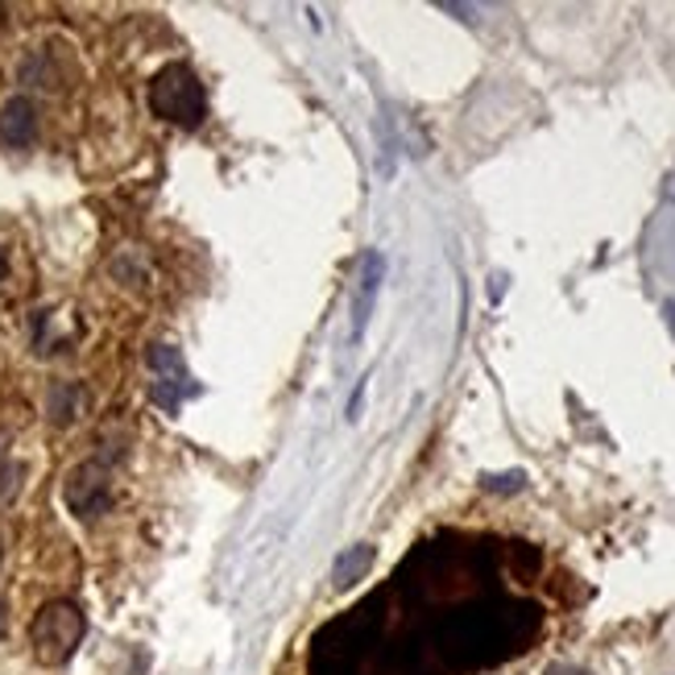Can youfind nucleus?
<instances>
[{
    "label": "nucleus",
    "instance_id": "f257e3e1",
    "mask_svg": "<svg viewBox=\"0 0 675 675\" xmlns=\"http://www.w3.org/2000/svg\"><path fill=\"white\" fill-rule=\"evenodd\" d=\"M150 108L153 117L170 120V125L195 129L207 113V92L195 79V71L183 67V63H170L150 79Z\"/></svg>",
    "mask_w": 675,
    "mask_h": 675
},
{
    "label": "nucleus",
    "instance_id": "f03ea898",
    "mask_svg": "<svg viewBox=\"0 0 675 675\" xmlns=\"http://www.w3.org/2000/svg\"><path fill=\"white\" fill-rule=\"evenodd\" d=\"M84 609L75 606V601H51V606L38 609L34 625H30V646H34V655L42 663H67L75 651H79V642H84Z\"/></svg>",
    "mask_w": 675,
    "mask_h": 675
},
{
    "label": "nucleus",
    "instance_id": "7ed1b4c3",
    "mask_svg": "<svg viewBox=\"0 0 675 675\" xmlns=\"http://www.w3.org/2000/svg\"><path fill=\"white\" fill-rule=\"evenodd\" d=\"M63 497H67L75 518H100L104 510L113 506V481H108L100 460H87L79 469H71Z\"/></svg>",
    "mask_w": 675,
    "mask_h": 675
},
{
    "label": "nucleus",
    "instance_id": "20e7f679",
    "mask_svg": "<svg viewBox=\"0 0 675 675\" xmlns=\"http://www.w3.org/2000/svg\"><path fill=\"white\" fill-rule=\"evenodd\" d=\"M150 369H153V403L167 406V410H179L186 394H195L191 386V373H186L183 356L179 349H170V344H153L150 349Z\"/></svg>",
    "mask_w": 675,
    "mask_h": 675
},
{
    "label": "nucleus",
    "instance_id": "39448f33",
    "mask_svg": "<svg viewBox=\"0 0 675 675\" xmlns=\"http://www.w3.org/2000/svg\"><path fill=\"white\" fill-rule=\"evenodd\" d=\"M38 137V108L30 96H13L0 108V141L4 146H30Z\"/></svg>",
    "mask_w": 675,
    "mask_h": 675
},
{
    "label": "nucleus",
    "instance_id": "423d86ee",
    "mask_svg": "<svg viewBox=\"0 0 675 675\" xmlns=\"http://www.w3.org/2000/svg\"><path fill=\"white\" fill-rule=\"evenodd\" d=\"M382 257L369 254L365 257V274H361V294H356V323H353V340H361L365 323H369V311H373V299H377V287H382Z\"/></svg>",
    "mask_w": 675,
    "mask_h": 675
},
{
    "label": "nucleus",
    "instance_id": "0eeeda50",
    "mask_svg": "<svg viewBox=\"0 0 675 675\" xmlns=\"http://www.w3.org/2000/svg\"><path fill=\"white\" fill-rule=\"evenodd\" d=\"M79 406H84V389L75 386V382H58V386L51 389V419L54 422L79 419Z\"/></svg>",
    "mask_w": 675,
    "mask_h": 675
},
{
    "label": "nucleus",
    "instance_id": "6e6552de",
    "mask_svg": "<svg viewBox=\"0 0 675 675\" xmlns=\"http://www.w3.org/2000/svg\"><path fill=\"white\" fill-rule=\"evenodd\" d=\"M369 564H373V547H356V551H349V556H340L336 572H332V580H336V589H349L353 580H361Z\"/></svg>",
    "mask_w": 675,
    "mask_h": 675
},
{
    "label": "nucleus",
    "instance_id": "1a4fd4ad",
    "mask_svg": "<svg viewBox=\"0 0 675 675\" xmlns=\"http://www.w3.org/2000/svg\"><path fill=\"white\" fill-rule=\"evenodd\" d=\"M9 634V613H4V606H0V639Z\"/></svg>",
    "mask_w": 675,
    "mask_h": 675
},
{
    "label": "nucleus",
    "instance_id": "9d476101",
    "mask_svg": "<svg viewBox=\"0 0 675 675\" xmlns=\"http://www.w3.org/2000/svg\"><path fill=\"white\" fill-rule=\"evenodd\" d=\"M9 274V257H4V249H0V278Z\"/></svg>",
    "mask_w": 675,
    "mask_h": 675
},
{
    "label": "nucleus",
    "instance_id": "9b49d317",
    "mask_svg": "<svg viewBox=\"0 0 675 675\" xmlns=\"http://www.w3.org/2000/svg\"><path fill=\"white\" fill-rule=\"evenodd\" d=\"M0 18H4V4H0Z\"/></svg>",
    "mask_w": 675,
    "mask_h": 675
}]
</instances>
